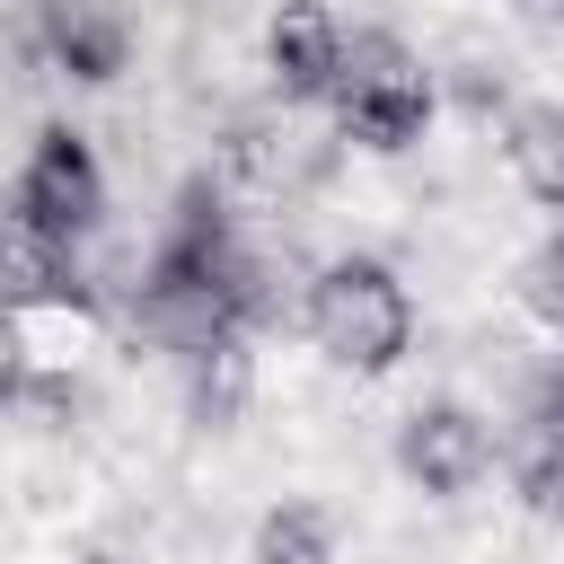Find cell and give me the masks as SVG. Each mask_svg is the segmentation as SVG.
I'll list each match as a JSON object with an SVG mask.
<instances>
[{"instance_id":"obj_6","label":"cell","mask_w":564,"mask_h":564,"mask_svg":"<svg viewBox=\"0 0 564 564\" xmlns=\"http://www.w3.org/2000/svg\"><path fill=\"white\" fill-rule=\"evenodd\" d=\"M502 467H511V494L538 520H564V352L529 379V397L511 414V441H502Z\"/></svg>"},{"instance_id":"obj_10","label":"cell","mask_w":564,"mask_h":564,"mask_svg":"<svg viewBox=\"0 0 564 564\" xmlns=\"http://www.w3.org/2000/svg\"><path fill=\"white\" fill-rule=\"evenodd\" d=\"M247 564H335V520L317 502H273L256 520V546Z\"/></svg>"},{"instance_id":"obj_11","label":"cell","mask_w":564,"mask_h":564,"mask_svg":"<svg viewBox=\"0 0 564 564\" xmlns=\"http://www.w3.org/2000/svg\"><path fill=\"white\" fill-rule=\"evenodd\" d=\"M185 388H194V423H229L247 405V344H212V352H185Z\"/></svg>"},{"instance_id":"obj_9","label":"cell","mask_w":564,"mask_h":564,"mask_svg":"<svg viewBox=\"0 0 564 564\" xmlns=\"http://www.w3.org/2000/svg\"><path fill=\"white\" fill-rule=\"evenodd\" d=\"M502 159H511V176L564 220V97H538V106H520L511 123H502Z\"/></svg>"},{"instance_id":"obj_7","label":"cell","mask_w":564,"mask_h":564,"mask_svg":"<svg viewBox=\"0 0 564 564\" xmlns=\"http://www.w3.org/2000/svg\"><path fill=\"white\" fill-rule=\"evenodd\" d=\"M344 35H352V26H344L326 0H282L273 26H264V70H273V88H282L291 106H326L335 62H344Z\"/></svg>"},{"instance_id":"obj_5","label":"cell","mask_w":564,"mask_h":564,"mask_svg":"<svg viewBox=\"0 0 564 564\" xmlns=\"http://www.w3.org/2000/svg\"><path fill=\"white\" fill-rule=\"evenodd\" d=\"M494 458H502L494 423H485L476 405H458V397H432V405H414V414L397 423V467H405V485H423V494H441V502L476 494V485L494 476Z\"/></svg>"},{"instance_id":"obj_12","label":"cell","mask_w":564,"mask_h":564,"mask_svg":"<svg viewBox=\"0 0 564 564\" xmlns=\"http://www.w3.org/2000/svg\"><path fill=\"white\" fill-rule=\"evenodd\" d=\"M520 300H529V308H538V317L564 335V229H555V238L529 256V273H520Z\"/></svg>"},{"instance_id":"obj_1","label":"cell","mask_w":564,"mask_h":564,"mask_svg":"<svg viewBox=\"0 0 564 564\" xmlns=\"http://www.w3.org/2000/svg\"><path fill=\"white\" fill-rule=\"evenodd\" d=\"M256 317H264V256L229 229L220 194L194 185L141 264V326L185 361L212 344H247Z\"/></svg>"},{"instance_id":"obj_8","label":"cell","mask_w":564,"mask_h":564,"mask_svg":"<svg viewBox=\"0 0 564 564\" xmlns=\"http://www.w3.org/2000/svg\"><path fill=\"white\" fill-rule=\"evenodd\" d=\"M35 35H44V53H53L70 79H115V70H123V26H115L97 0H44Z\"/></svg>"},{"instance_id":"obj_2","label":"cell","mask_w":564,"mask_h":564,"mask_svg":"<svg viewBox=\"0 0 564 564\" xmlns=\"http://www.w3.org/2000/svg\"><path fill=\"white\" fill-rule=\"evenodd\" d=\"M300 326H308V344H317L335 370L379 379V370H397L405 344H414V291H405V273L379 264V256H335V264L308 273Z\"/></svg>"},{"instance_id":"obj_4","label":"cell","mask_w":564,"mask_h":564,"mask_svg":"<svg viewBox=\"0 0 564 564\" xmlns=\"http://www.w3.org/2000/svg\"><path fill=\"white\" fill-rule=\"evenodd\" d=\"M97 220H106V167H97V150H88L70 123L35 132V150H26V167H18V212H9V229L53 238V247H88Z\"/></svg>"},{"instance_id":"obj_3","label":"cell","mask_w":564,"mask_h":564,"mask_svg":"<svg viewBox=\"0 0 564 564\" xmlns=\"http://www.w3.org/2000/svg\"><path fill=\"white\" fill-rule=\"evenodd\" d=\"M432 106H441V97H432V70H423L414 44H397L388 26H352V35H344L335 88H326V115H335L344 141H361V150H405V141H423Z\"/></svg>"}]
</instances>
